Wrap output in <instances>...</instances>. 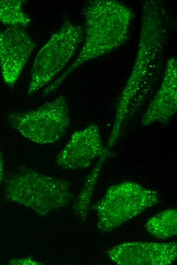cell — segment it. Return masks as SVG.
Listing matches in <instances>:
<instances>
[{
    "instance_id": "ba28073f",
    "label": "cell",
    "mask_w": 177,
    "mask_h": 265,
    "mask_svg": "<svg viewBox=\"0 0 177 265\" xmlns=\"http://www.w3.org/2000/svg\"><path fill=\"white\" fill-rule=\"evenodd\" d=\"M36 45L24 28L0 31L1 74L9 87H13L18 81Z\"/></svg>"
},
{
    "instance_id": "4fadbf2b",
    "label": "cell",
    "mask_w": 177,
    "mask_h": 265,
    "mask_svg": "<svg viewBox=\"0 0 177 265\" xmlns=\"http://www.w3.org/2000/svg\"><path fill=\"white\" fill-rule=\"evenodd\" d=\"M22 0H0V22L9 28H24L31 19L24 12Z\"/></svg>"
},
{
    "instance_id": "5bb4252c",
    "label": "cell",
    "mask_w": 177,
    "mask_h": 265,
    "mask_svg": "<svg viewBox=\"0 0 177 265\" xmlns=\"http://www.w3.org/2000/svg\"><path fill=\"white\" fill-rule=\"evenodd\" d=\"M9 264H40V262L35 260L32 257H26L24 258H15L10 260Z\"/></svg>"
},
{
    "instance_id": "5b68a950",
    "label": "cell",
    "mask_w": 177,
    "mask_h": 265,
    "mask_svg": "<svg viewBox=\"0 0 177 265\" xmlns=\"http://www.w3.org/2000/svg\"><path fill=\"white\" fill-rule=\"evenodd\" d=\"M83 28L66 20L37 53L27 93L33 95L49 83L67 65L83 39Z\"/></svg>"
},
{
    "instance_id": "7c38bea8",
    "label": "cell",
    "mask_w": 177,
    "mask_h": 265,
    "mask_svg": "<svg viewBox=\"0 0 177 265\" xmlns=\"http://www.w3.org/2000/svg\"><path fill=\"white\" fill-rule=\"evenodd\" d=\"M148 232L154 237L164 240L176 235L177 210L166 209L150 218L145 225Z\"/></svg>"
},
{
    "instance_id": "3957f363",
    "label": "cell",
    "mask_w": 177,
    "mask_h": 265,
    "mask_svg": "<svg viewBox=\"0 0 177 265\" xmlns=\"http://www.w3.org/2000/svg\"><path fill=\"white\" fill-rule=\"evenodd\" d=\"M5 193L10 201L29 208L41 216L66 207L73 197L67 180L44 175L26 167L19 169L9 178Z\"/></svg>"
},
{
    "instance_id": "9a60e30c",
    "label": "cell",
    "mask_w": 177,
    "mask_h": 265,
    "mask_svg": "<svg viewBox=\"0 0 177 265\" xmlns=\"http://www.w3.org/2000/svg\"><path fill=\"white\" fill-rule=\"evenodd\" d=\"M4 175V164L2 154L0 152V184Z\"/></svg>"
},
{
    "instance_id": "30bf717a",
    "label": "cell",
    "mask_w": 177,
    "mask_h": 265,
    "mask_svg": "<svg viewBox=\"0 0 177 265\" xmlns=\"http://www.w3.org/2000/svg\"><path fill=\"white\" fill-rule=\"evenodd\" d=\"M177 110V62L175 57L166 62L160 86L141 119L142 126L166 123Z\"/></svg>"
},
{
    "instance_id": "7a4b0ae2",
    "label": "cell",
    "mask_w": 177,
    "mask_h": 265,
    "mask_svg": "<svg viewBox=\"0 0 177 265\" xmlns=\"http://www.w3.org/2000/svg\"><path fill=\"white\" fill-rule=\"evenodd\" d=\"M168 17L160 2L143 3L138 45L130 75L118 100L115 118L108 142L116 144L120 138L131 104L137 95L143 81L163 51L166 41Z\"/></svg>"
},
{
    "instance_id": "8992f818",
    "label": "cell",
    "mask_w": 177,
    "mask_h": 265,
    "mask_svg": "<svg viewBox=\"0 0 177 265\" xmlns=\"http://www.w3.org/2000/svg\"><path fill=\"white\" fill-rule=\"evenodd\" d=\"M7 121L24 138L39 144L57 142L70 124L67 102L62 95L34 110L10 113Z\"/></svg>"
},
{
    "instance_id": "6da1fadb",
    "label": "cell",
    "mask_w": 177,
    "mask_h": 265,
    "mask_svg": "<svg viewBox=\"0 0 177 265\" xmlns=\"http://www.w3.org/2000/svg\"><path fill=\"white\" fill-rule=\"evenodd\" d=\"M83 14L84 37L80 51L69 68L44 89V96L54 92L78 67L119 48L128 38L133 13L124 3L114 0L91 1Z\"/></svg>"
},
{
    "instance_id": "52a82bcc",
    "label": "cell",
    "mask_w": 177,
    "mask_h": 265,
    "mask_svg": "<svg viewBox=\"0 0 177 265\" xmlns=\"http://www.w3.org/2000/svg\"><path fill=\"white\" fill-rule=\"evenodd\" d=\"M112 155L103 143L98 126L90 124L72 134L56 161L63 168L74 170L90 167L95 158Z\"/></svg>"
},
{
    "instance_id": "277c9868",
    "label": "cell",
    "mask_w": 177,
    "mask_h": 265,
    "mask_svg": "<svg viewBox=\"0 0 177 265\" xmlns=\"http://www.w3.org/2000/svg\"><path fill=\"white\" fill-rule=\"evenodd\" d=\"M159 202L156 191L136 182L113 185L94 206L97 229L103 233L110 232Z\"/></svg>"
},
{
    "instance_id": "9c48e42d",
    "label": "cell",
    "mask_w": 177,
    "mask_h": 265,
    "mask_svg": "<svg viewBox=\"0 0 177 265\" xmlns=\"http://www.w3.org/2000/svg\"><path fill=\"white\" fill-rule=\"evenodd\" d=\"M106 254L119 265H168L177 257L175 242H127L110 248Z\"/></svg>"
},
{
    "instance_id": "8fae6325",
    "label": "cell",
    "mask_w": 177,
    "mask_h": 265,
    "mask_svg": "<svg viewBox=\"0 0 177 265\" xmlns=\"http://www.w3.org/2000/svg\"><path fill=\"white\" fill-rule=\"evenodd\" d=\"M107 157L99 158L95 167L86 177L82 187L77 195L73 208L77 217L84 221L88 214L93 193L102 168Z\"/></svg>"
}]
</instances>
